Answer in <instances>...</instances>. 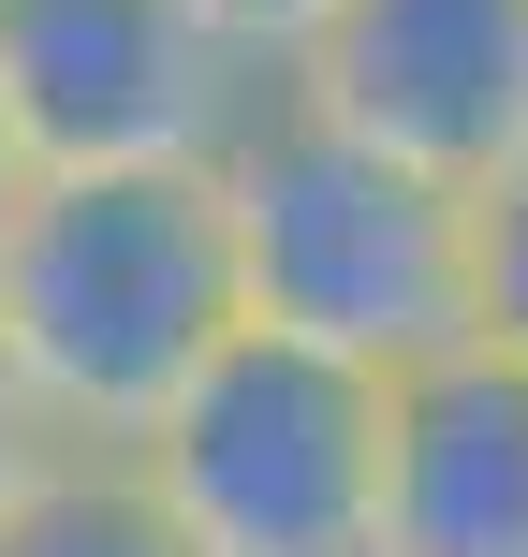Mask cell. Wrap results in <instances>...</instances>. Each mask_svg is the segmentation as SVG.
<instances>
[{"mask_svg": "<svg viewBox=\"0 0 528 557\" xmlns=\"http://www.w3.org/2000/svg\"><path fill=\"white\" fill-rule=\"evenodd\" d=\"M250 323L221 162L29 176L0 221V367L59 455H133L162 396Z\"/></svg>", "mask_w": 528, "mask_h": 557, "instance_id": "6da1fadb", "label": "cell"}, {"mask_svg": "<svg viewBox=\"0 0 528 557\" xmlns=\"http://www.w3.org/2000/svg\"><path fill=\"white\" fill-rule=\"evenodd\" d=\"M221 206H235V294L294 352L412 382L484 337V206L455 176L308 117L294 88H265V117L221 147Z\"/></svg>", "mask_w": 528, "mask_h": 557, "instance_id": "7a4b0ae2", "label": "cell"}, {"mask_svg": "<svg viewBox=\"0 0 528 557\" xmlns=\"http://www.w3.org/2000/svg\"><path fill=\"white\" fill-rule=\"evenodd\" d=\"M382 441L396 382L235 323L118 470L162 499L192 557H382Z\"/></svg>", "mask_w": 528, "mask_h": 557, "instance_id": "3957f363", "label": "cell"}, {"mask_svg": "<svg viewBox=\"0 0 528 557\" xmlns=\"http://www.w3.org/2000/svg\"><path fill=\"white\" fill-rule=\"evenodd\" d=\"M265 88L279 74H250L192 0H0V117L29 176L221 162Z\"/></svg>", "mask_w": 528, "mask_h": 557, "instance_id": "277c9868", "label": "cell"}, {"mask_svg": "<svg viewBox=\"0 0 528 557\" xmlns=\"http://www.w3.org/2000/svg\"><path fill=\"white\" fill-rule=\"evenodd\" d=\"M279 88L455 191H500L528 162V0H323Z\"/></svg>", "mask_w": 528, "mask_h": 557, "instance_id": "5b68a950", "label": "cell"}, {"mask_svg": "<svg viewBox=\"0 0 528 557\" xmlns=\"http://www.w3.org/2000/svg\"><path fill=\"white\" fill-rule=\"evenodd\" d=\"M382 557H528V367L514 352L470 337L396 382Z\"/></svg>", "mask_w": 528, "mask_h": 557, "instance_id": "8992f818", "label": "cell"}, {"mask_svg": "<svg viewBox=\"0 0 528 557\" xmlns=\"http://www.w3.org/2000/svg\"><path fill=\"white\" fill-rule=\"evenodd\" d=\"M0 557H192L162 529V499H147L118 455H45V470L0 499Z\"/></svg>", "mask_w": 528, "mask_h": 557, "instance_id": "52a82bcc", "label": "cell"}, {"mask_svg": "<svg viewBox=\"0 0 528 557\" xmlns=\"http://www.w3.org/2000/svg\"><path fill=\"white\" fill-rule=\"evenodd\" d=\"M470 206H484V352L528 367V162L500 191H470Z\"/></svg>", "mask_w": 528, "mask_h": 557, "instance_id": "ba28073f", "label": "cell"}, {"mask_svg": "<svg viewBox=\"0 0 528 557\" xmlns=\"http://www.w3.org/2000/svg\"><path fill=\"white\" fill-rule=\"evenodd\" d=\"M192 15H206V29H221V45H235V59H250V74H279V59H294V45H308V29H323V0H192Z\"/></svg>", "mask_w": 528, "mask_h": 557, "instance_id": "9c48e42d", "label": "cell"}, {"mask_svg": "<svg viewBox=\"0 0 528 557\" xmlns=\"http://www.w3.org/2000/svg\"><path fill=\"white\" fill-rule=\"evenodd\" d=\"M45 455H59V441H45V411H29V396H15V367H0V499H15Z\"/></svg>", "mask_w": 528, "mask_h": 557, "instance_id": "30bf717a", "label": "cell"}, {"mask_svg": "<svg viewBox=\"0 0 528 557\" xmlns=\"http://www.w3.org/2000/svg\"><path fill=\"white\" fill-rule=\"evenodd\" d=\"M15 191H29V162H15V117H0V221H15Z\"/></svg>", "mask_w": 528, "mask_h": 557, "instance_id": "8fae6325", "label": "cell"}]
</instances>
